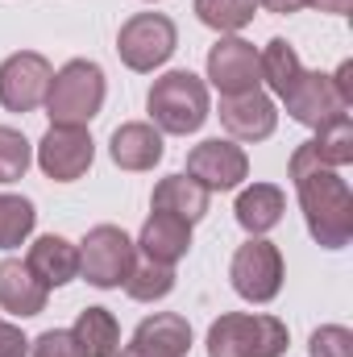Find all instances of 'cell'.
Returning <instances> with one entry per match:
<instances>
[{
	"instance_id": "1",
	"label": "cell",
	"mask_w": 353,
	"mask_h": 357,
	"mask_svg": "<svg viewBox=\"0 0 353 357\" xmlns=\"http://www.w3.org/2000/svg\"><path fill=\"white\" fill-rule=\"evenodd\" d=\"M291 183L299 191V208H303L312 241L324 250H345L353 237V191L341 178V171L320 167L303 142L291 154Z\"/></svg>"
},
{
	"instance_id": "2",
	"label": "cell",
	"mask_w": 353,
	"mask_h": 357,
	"mask_svg": "<svg viewBox=\"0 0 353 357\" xmlns=\"http://www.w3.org/2000/svg\"><path fill=\"white\" fill-rule=\"evenodd\" d=\"M146 112H150V125L158 133L187 137L212 116L208 84L191 71H167L163 79H154V88L146 96Z\"/></svg>"
},
{
	"instance_id": "3",
	"label": "cell",
	"mask_w": 353,
	"mask_h": 357,
	"mask_svg": "<svg viewBox=\"0 0 353 357\" xmlns=\"http://www.w3.org/2000/svg\"><path fill=\"white\" fill-rule=\"evenodd\" d=\"M287 324L266 312H225L208 328V357H283Z\"/></svg>"
},
{
	"instance_id": "4",
	"label": "cell",
	"mask_w": 353,
	"mask_h": 357,
	"mask_svg": "<svg viewBox=\"0 0 353 357\" xmlns=\"http://www.w3.org/2000/svg\"><path fill=\"white\" fill-rule=\"evenodd\" d=\"M104 67L91 59H71L63 71H54L50 91H46V112L50 125H88L104 108Z\"/></svg>"
},
{
	"instance_id": "5",
	"label": "cell",
	"mask_w": 353,
	"mask_h": 357,
	"mask_svg": "<svg viewBox=\"0 0 353 357\" xmlns=\"http://www.w3.org/2000/svg\"><path fill=\"white\" fill-rule=\"evenodd\" d=\"M179 46V29L167 13H133L117 33V54L129 71L150 75L158 71Z\"/></svg>"
},
{
	"instance_id": "6",
	"label": "cell",
	"mask_w": 353,
	"mask_h": 357,
	"mask_svg": "<svg viewBox=\"0 0 353 357\" xmlns=\"http://www.w3.org/2000/svg\"><path fill=\"white\" fill-rule=\"evenodd\" d=\"M133 262H137V245L117 225H96V229H88V237L80 241V274L88 278L91 287H100V291L125 287Z\"/></svg>"
},
{
	"instance_id": "7",
	"label": "cell",
	"mask_w": 353,
	"mask_h": 357,
	"mask_svg": "<svg viewBox=\"0 0 353 357\" xmlns=\"http://www.w3.org/2000/svg\"><path fill=\"white\" fill-rule=\"evenodd\" d=\"M229 278H233V291L241 299L270 303L283 291V254H278V245H270L266 237H250L246 245H237Z\"/></svg>"
},
{
	"instance_id": "8",
	"label": "cell",
	"mask_w": 353,
	"mask_h": 357,
	"mask_svg": "<svg viewBox=\"0 0 353 357\" xmlns=\"http://www.w3.org/2000/svg\"><path fill=\"white\" fill-rule=\"evenodd\" d=\"M91 158H96V142H91L88 125H50L38 142V167L54 183L84 178Z\"/></svg>"
},
{
	"instance_id": "9",
	"label": "cell",
	"mask_w": 353,
	"mask_h": 357,
	"mask_svg": "<svg viewBox=\"0 0 353 357\" xmlns=\"http://www.w3.org/2000/svg\"><path fill=\"white\" fill-rule=\"evenodd\" d=\"M54 79V67L38 50H17L0 63V104L8 112H33L46 104V91Z\"/></svg>"
},
{
	"instance_id": "10",
	"label": "cell",
	"mask_w": 353,
	"mask_h": 357,
	"mask_svg": "<svg viewBox=\"0 0 353 357\" xmlns=\"http://www.w3.org/2000/svg\"><path fill=\"white\" fill-rule=\"evenodd\" d=\"M183 175H191L208 191H233L241 187V178H250V158L233 137H208L187 154Z\"/></svg>"
},
{
	"instance_id": "11",
	"label": "cell",
	"mask_w": 353,
	"mask_h": 357,
	"mask_svg": "<svg viewBox=\"0 0 353 357\" xmlns=\"http://www.w3.org/2000/svg\"><path fill=\"white\" fill-rule=\"evenodd\" d=\"M208 84L220 96H246L258 91L262 84V67H258V50L246 38L225 33L212 50H208Z\"/></svg>"
},
{
	"instance_id": "12",
	"label": "cell",
	"mask_w": 353,
	"mask_h": 357,
	"mask_svg": "<svg viewBox=\"0 0 353 357\" xmlns=\"http://www.w3.org/2000/svg\"><path fill=\"white\" fill-rule=\"evenodd\" d=\"M283 104H287L291 121H299L308 129H320V125H329L337 116H350V104L341 100L333 75H324V71H303L295 79V88L283 96Z\"/></svg>"
},
{
	"instance_id": "13",
	"label": "cell",
	"mask_w": 353,
	"mask_h": 357,
	"mask_svg": "<svg viewBox=\"0 0 353 357\" xmlns=\"http://www.w3.org/2000/svg\"><path fill=\"white\" fill-rule=\"evenodd\" d=\"M187 349H191V324L179 312H154L133 328L129 345L117 349V357H187Z\"/></svg>"
},
{
	"instance_id": "14",
	"label": "cell",
	"mask_w": 353,
	"mask_h": 357,
	"mask_svg": "<svg viewBox=\"0 0 353 357\" xmlns=\"http://www.w3.org/2000/svg\"><path fill=\"white\" fill-rule=\"evenodd\" d=\"M220 125L233 142H266L278 125V108L266 91L220 96Z\"/></svg>"
},
{
	"instance_id": "15",
	"label": "cell",
	"mask_w": 353,
	"mask_h": 357,
	"mask_svg": "<svg viewBox=\"0 0 353 357\" xmlns=\"http://www.w3.org/2000/svg\"><path fill=\"white\" fill-rule=\"evenodd\" d=\"M108 154L121 171H154L163 162V133L150 121H125L108 137Z\"/></svg>"
},
{
	"instance_id": "16",
	"label": "cell",
	"mask_w": 353,
	"mask_h": 357,
	"mask_svg": "<svg viewBox=\"0 0 353 357\" xmlns=\"http://www.w3.org/2000/svg\"><path fill=\"white\" fill-rule=\"evenodd\" d=\"M133 245L146 254V262L175 266V262L187 258V250H191V225L179 220V216H171V212H154V216L142 225V237H137Z\"/></svg>"
},
{
	"instance_id": "17",
	"label": "cell",
	"mask_w": 353,
	"mask_h": 357,
	"mask_svg": "<svg viewBox=\"0 0 353 357\" xmlns=\"http://www.w3.org/2000/svg\"><path fill=\"white\" fill-rule=\"evenodd\" d=\"M25 266L33 270V278H38L46 291H50V287H67L71 278H80V250H75L67 237L46 233V237H38V241L29 245Z\"/></svg>"
},
{
	"instance_id": "18",
	"label": "cell",
	"mask_w": 353,
	"mask_h": 357,
	"mask_svg": "<svg viewBox=\"0 0 353 357\" xmlns=\"http://www.w3.org/2000/svg\"><path fill=\"white\" fill-rule=\"evenodd\" d=\"M46 287L33 278V270L21 258H4L0 262V307L17 320H29L38 312H46Z\"/></svg>"
},
{
	"instance_id": "19",
	"label": "cell",
	"mask_w": 353,
	"mask_h": 357,
	"mask_svg": "<svg viewBox=\"0 0 353 357\" xmlns=\"http://www.w3.org/2000/svg\"><path fill=\"white\" fill-rule=\"evenodd\" d=\"M237 225L250 233V237H262L270 233L278 220H283V212H287V195H283V187H274V183H254V187H246L241 195H237Z\"/></svg>"
},
{
	"instance_id": "20",
	"label": "cell",
	"mask_w": 353,
	"mask_h": 357,
	"mask_svg": "<svg viewBox=\"0 0 353 357\" xmlns=\"http://www.w3.org/2000/svg\"><path fill=\"white\" fill-rule=\"evenodd\" d=\"M208 199H212V191L200 187L191 175H167L154 187V199L150 204H154V212H171L179 220L195 225V220L208 216Z\"/></svg>"
},
{
	"instance_id": "21",
	"label": "cell",
	"mask_w": 353,
	"mask_h": 357,
	"mask_svg": "<svg viewBox=\"0 0 353 357\" xmlns=\"http://www.w3.org/2000/svg\"><path fill=\"white\" fill-rule=\"evenodd\" d=\"M71 337L80 341V349L88 357H117V349H121V324L108 307H84L75 316Z\"/></svg>"
},
{
	"instance_id": "22",
	"label": "cell",
	"mask_w": 353,
	"mask_h": 357,
	"mask_svg": "<svg viewBox=\"0 0 353 357\" xmlns=\"http://www.w3.org/2000/svg\"><path fill=\"white\" fill-rule=\"evenodd\" d=\"M258 67H262V84L278 100L295 88V79L303 75V63H299V54H295V46L287 38H270L266 42L262 50H258Z\"/></svg>"
},
{
	"instance_id": "23",
	"label": "cell",
	"mask_w": 353,
	"mask_h": 357,
	"mask_svg": "<svg viewBox=\"0 0 353 357\" xmlns=\"http://www.w3.org/2000/svg\"><path fill=\"white\" fill-rule=\"evenodd\" d=\"M308 150H312V158L320 167H333V171L350 167L353 162V121L350 116H337V121L320 125L316 137L308 142Z\"/></svg>"
},
{
	"instance_id": "24",
	"label": "cell",
	"mask_w": 353,
	"mask_h": 357,
	"mask_svg": "<svg viewBox=\"0 0 353 357\" xmlns=\"http://www.w3.org/2000/svg\"><path fill=\"white\" fill-rule=\"evenodd\" d=\"M258 0H195V17L216 33H237L254 21Z\"/></svg>"
},
{
	"instance_id": "25",
	"label": "cell",
	"mask_w": 353,
	"mask_h": 357,
	"mask_svg": "<svg viewBox=\"0 0 353 357\" xmlns=\"http://www.w3.org/2000/svg\"><path fill=\"white\" fill-rule=\"evenodd\" d=\"M33 225H38L33 204H29L25 195H4V191H0V250L25 245L29 233H33Z\"/></svg>"
},
{
	"instance_id": "26",
	"label": "cell",
	"mask_w": 353,
	"mask_h": 357,
	"mask_svg": "<svg viewBox=\"0 0 353 357\" xmlns=\"http://www.w3.org/2000/svg\"><path fill=\"white\" fill-rule=\"evenodd\" d=\"M175 291V266H158V262H133L129 278H125V295L137 303H154L167 299Z\"/></svg>"
},
{
	"instance_id": "27",
	"label": "cell",
	"mask_w": 353,
	"mask_h": 357,
	"mask_svg": "<svg viewBox=\"0 0 353 357\" xmlns=\"http://www.w3.org/2000/svg\"><path fill=\"white\" fill-rule=\"evenodd\" d=\"M29 162H33V150H29L25 133L13 129V125H0V183H17V178H25Z\"/></svg>"
},
{
	"instance_id": "28",
	"label": "cell",
	"mask_w": 353,
	"mask_h": 357,
	"mask_svg": "<svg viewBox=\"0 0 353 357\" xmlns=\"http://www.w3.org/2000/svg\"><path fill=\"white\" fill-rule=\"evenodd\" d=\"M308 354L312 357H353V333L345 324H324V328L312 333Z\"/></svg>"
},
{
	"instance_id": "29",
	"label": "cell",
	"mask_w": 353,
	"mask_h": 357,
	"mask_svg": "<svg viewBox=\"0 0 353 357\" xmlns=\"http://www.w3.org/2000/svg\"><path fill=\"white\" fill-rule=\"evenodd\" d=\"M33 357H88L80 349V341L71 337V328H50L33 341Z\"/></svg>"
},
{
	"instance_id": "30",
	"label": "cell",
	"mask_w": 353,
	"mask_h": 357,
	"mask_svg": "<svg viewBox=\"0 0 353 357\" xmlns=\"http://www.w3.org/2000/svg\"><path fill=\"white\" fill-rule=\"evenodd\" d=\"M0 357H29V341L17 324L0 320Z\"/></svg>"
},
{
	"instance_id": "31",
	"label": "cell",
	"mask_w": 353,
	"mask_h": 357,
	"mask_svg": "<svg viewBox=\"0 0 353 357\" xmlns=\"http://www.w3.org/2000/svg\"><path fill=\"white\" fill-rule=\"evenodd\" d=\"M333 84H337V91H341V100L353 108V63H350V59L333 71Z\"/></svg>"
},
{
	"instance_id": "32",
	"label": "cell",
	"mask_w": 353,
	"mask_h": 357,
	"mask_svg": "<svg viewBox=\"0 0 353 357\" xmlns=\"http://www.w3.org/2000/svg\"><path fill=\"white\" fill-rule=\"evenodd\" d=\"M308 8H316V13H333V17H345L353 8V0H303Z\"/></svg>"
},
{
	"instance_id": "33",
	"label": "cell",
	"mask_w": 353,
	"mask_h": 357,
	"mask_svg": "<svg viewBox=\"0 0 353 357\" xmlns=\"http://www.w3.org/2000/svg\"><path fill=\"white\" fill-rule=\"evenodd\" d=\"M266 13H278V17H287V13H299L303 8V0H258Z\"/></svg>"
},
{
	"instance_id": "34",
	"label": "cell",
	"mask_w": 353,
	"mask_h": 357,
	"mask_svg": "<svg viewBox=\"0 0 353 357\" xmlns=\"http://www.w3.org/2000/svg\"><path fill=\"white\" fill-rule=\"evenodd\" d=\"M150 4H154V0H150Z\"/></svg>"
}]
</instances>
